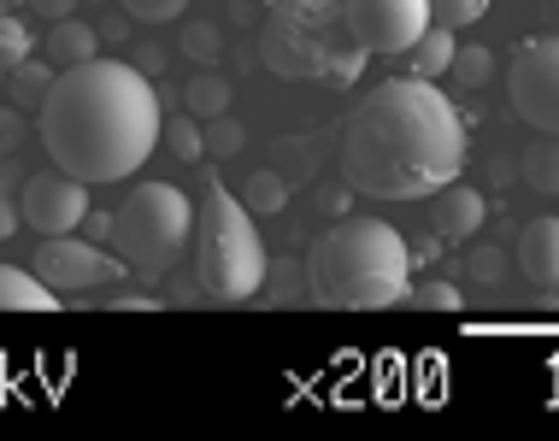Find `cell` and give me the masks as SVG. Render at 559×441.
<instances>
[{
  "instance_id": "cell-1",
  "label": "cell",
  "mask_w": 559,
  "mask_h": 441,
  "mask_svg": "<svg viewBox=\"0 0 559 441\" xmlns=\"http://www.w3.org/2000/svg\"><path fill=\"white\" fill-rule=\"evenodd\" d=\"M165 106L147 71H135L130 59H83L66 65L48 83V95L36 106V135L48 147L59 171L95 182H124L135 177L159 147Z\"/></svg>"
},
{
  "instance_id": "cell-2",
  "label": "cell",
  "mask_w": 559,
  "mask_h": 441,
  "mask_svg": "<svg viewBox=\"0 0 559 441\" xmlns=\"http://www.w3.org/2000/svg\"><path fill=\"white\" fill-rule=\"evenodd\" d=\"M465 171V118L430 78H395L347 112L342 177L377 201H430Z\"/></svg>"
},
{
  "instance_id": "cell-3",
  "label": "cell",
  "mask_w": 559,
  "mask_h": 441,
  "mask_svg": "<svg viewBox=\"0 0 559 441\" xmlns=\"http://www.w3.org/2000/svg\"><path fill=\"white\" fill-rule=\"evenodd\" d=\"M307 288L342 312L395 307L413 288V248L383 218H336L307 253Z\"/></svg>"
},
{
  "instance_id": "cell-4",
  "label": "cell",
  "mask_w": 559,
  "mask_h": 441,
  "mask_svg": "<svg viewBox=\"0 0 559 441\" xmlns=\"http://www.w3.org/2000/svg\"><path fill=\"white\" fill-rule=\"evenodd\" d=\"M366 59L371 53L347 24V0H277L260 24V65L283 83L354 88Z\"/></svg>"
},
{
  "instance_id": "cell-5",
  "label": "cell",
  "mask_w": 559,
  "mask_h": 441,
  "mask_svg": "<svg viewBox=\"0 0 559 441\" xmlns=\"http://www.w3.org/2000/svg\"><path fill=\"white\" fill-rule=\"evenodd\" d=\"M265 271L271 253L253 212L241 206L236 189L206 177L201 212H194V288L218 307H241V300L265 295Z\"/></svg>"
},
{
  "instance_id": "cell-6",
  "label": "cell",
  "mask_w": 559,
  "mask_h": 441,
  "mask_svg": "<svg viewBox=\"0 0 559 441\" xmlns=\"http://www.w3.org/2000/svg\"><path fill=\"white\" fill-rule=\"evenodd\" d=\"M194 236V201L177 182H142L130 189V201L112 212V253L135 277H165L189 253Z\"/></svg>"
},
{
  "instance_id": "cell-7",
  "label": "cell",
  "mask_w": 559,
  "mask_h": 441,
  "mask_svg": "<svg viewBox=\"0 0 559 441\" xmlns=\"http://www.w3.org/2000/svg\"><path fill=\"white\" fill-rule=\"evenodd\" d=\"M507 100L536 135H559V36L519 41L507 65Z\"/></svg>"
},
{
  "instance_id": "cell-8",
  "label": "cell",
  "mask_w": 559,
  "mask_h": 441,
  "mask_svg": "<svg viewBox=\"0 0 559 441\" xmlns=\"http://www.w3.org/2000/svg\"><path fill=\"white\" fill-rule=\"evenodd\" d=\"M29 271H36L53 295H88V288H100V283H118L130 265L118 260V253H107L100 241H83V236L66 230V236H41Z\"/></svg>"
},
{
  "instance_id": "cell-9",
  "label": "cell",
  "mask_w": 559,
  "mask_h": 441,
  "mask_svg": "<svg viewBox=\"0 0 559 441\" xmlns=\"http://www.w3.org/2000/svg\"><path fill=\"white\" fill-rule=\"evenodd\" d=\"M347 24L366 53H406L430 29V0H347Z\"/></svg>"
},
{
  "instance_id": "cell-10",
  "label": "cell",
  "mask_w": 559,
  "mask_h": 441,
  "mask_svg": "<svg viewBox=\"0 0 559 441\" xmlns=\"http://www.w3.org/2000/svg\"><path fill=\"white\" fill-rule=\"evenodd\" d=\"M19 212H24V224L29 230H41V236H66V230H78V224L88 218V182L83 177H71V171H36L24 182V194H19Z\"/></svg>"
},
{
  "instance_id": "cell-11",
  "label": "cell",
  "mask_w": 559,
  "mask_h": 441,
  "mask_svg": "<svg viewBox=\"0 0 559 441\" xmlns=\"http://www.w3.org/2000/svg\"><path fill=\"white\" fill-rule=\"evenodd\" d=\"M483 218H489L483 194L465 189L460 177L436 189V206H430V230H436V241H472V236L483 230Z\"/></svg>"
},
{
  "instance_id": "cell-12",
  "label": "cell",
  "mask_w": 559,
  "mask_h": 441,
  "mask_svg": "<svg viewBox=\"0 0 559 441\" xmlns=\"http://www.w3.org/2000/svg\"><path fill=\"white\" fill-rule=\"evenodd\" d=\"M512 265L524 271L531 288H559V218H531L524 224Z\"/></svg>"
},
{
  "instance_id": "cell-13",
  "label": "cell",
  "mask_w": 559,
  "mask_h": 441,
  "mask_svg": "<svg viewBox=\"0 0 559 441\" xmlns=\"http://www.w3.org/2000/svg\"><path fill=\"white\" fill-rule=\"evenodd\" d=\"M41 48H48V65H59V71L83 65V59L100 53V24H83L78 12H71V19H53V29H48Z\"/></svg>"
},
{
  "instance_id": "cell-14",
  "label": "cell",
  "mask_w": 559,
  "mask_h": 441,
  "mask_svg": "<svg viewBox=\"0 0 559 441\" xmlns=\"http://www.w3.org/2000/svg\"><path fill=\"white\" fill-rule=\"evenodd\" d=\"M0 307L7 312H59V295L29 265H0Z\"/></svg>"
},
{
  "instance_id": "cell-15",
  "label": "cell",
  "mask_w": 559,
  "mask_h": 441,
  "mask_svg": "<svg viewBox=\"0 0 559 441\" xmlns=\"http://www.w3.org/2000/svg\"><path fill=\"white\" fill-rule=\"evenodd\" d=\"M230 100H236V95H230V78H218L213 65H201V71L183 83V112H194L201 124H206V118H218V112H230Z\"/></svg>"
},
{
  "instance_id": "cell-16",
  "label": "cell",
  "mask_w": 559,
  "mask_h": 441,
  "mask_svg": "<svg viewBox=\"0 0 559 441\" xmlns=\"http://www.w3.org/2000/svg\"><path fill=\"white\" fill-rule=\"evenodd\" d=\"M241 206L253 212V218H277V212H289V177L271 165V171H253L241 182Z\"/></svg>"
},
{
  "instance_id": "cell-17",
  "label": "cell",
  "mask_w": 559,
  "mask_h": 441,
  "mask_svg": "<svg viewBox=\"0 0 559 441\" xmlns=\"http://www.w3.org/2000/svg\"><path fill=\"white\" fill-rule=\"evenodd\" d=\"M406 53H413V78H448V65H453V53H460V41H453L448 24H436V29H425V36H418Z\"/></svg>"
},
{
  "instance_id": "cell-18",
  "label": "cell",
  "mask_w": 559,
  "mask_h": 441,
  "mask_svg": "<svg viewBox=\"0 0 559 441\" xmlns=\"http://www.w3.org/2000/svg\"><path fill=\"white\" fill-rule=\"evenodd\" d=\"M524 189L536 194H559V135H536V147L524 154Z\"/></svg>"
},
{
  "instance_id": "cell-19",
  "label": "cell",
  "mask_w": 559,
  "mask_h": 441,
  "mask_svg": "<svg viewBox=\"0 0 559 441\" xmlns=\"http://www.w3.org/2000/svg\"><path fill=\"white\" fill-rule=\"evenodd\" d=\"M177 48H183V59H194V65H218L224 59V29L213 19H194V24H183Z\"/></svg>"
},
{
  "instance_id": "cell-20",
  "label": "cell",
  "mask_w": 559,
  "mask_h": 441,
  "mask_svg": "<svg viewBox=\"0 0 559 441\" xmlns=\"http://www.w3.org/2000/svg\"><path fill=\"white\" fill-rule=\"evenodd\" d=\"M7 78H12V100L19 106H41V95H48V83H53V65H41V59L29 53L7 71Z\"/></svg>"
},
{
  "instance_id": "cell-21",
  "label": "cell",
  "mask_w": 559,
  "mask_h": 441,
  "mask_svg": "<svg viewBox=\"0 0 559 441\" xmlns=\"http://www.w3.org/2000/svg\"><path fill=\"white\" fill-rule=\"evenodd\" d=\"M159 142L171 147L177 159H201V154H206V135H201V118H194V112L165 118V124H159Z\"/></svg>"
},
{
  "instance_id": "cell-22",
  "label": "cell",
  "mask_w": 559,
  "mask_h": 441,
  "mask_svg": "<svg viewBox=\"0 0 559 441\" xmlns=\"http://www.w3.org/2000/svg\"><path fill=\"white\" fill-rule=\"evenodd\" d=\"M448 78L460 88H489L495 83V53L489 48H460V53H453V65H448Z\"/></svg>"
},
{
  "instance_id": "cell-23",
  "label": "cell",
  "mask_w": 559,
  "mask_h": 441,
  "mask_svg": "<svg viewBox=\"0 0 559 441\" xmlns=\"http://www.w3.org/2000/svg\"><path fill=\"white\" fill-rule=\"evenodd\" d=\"M201 135H206V154H213V159H236L241 147H248V130H241L230 112L206 118V124H201Z\"/></svg>"
},
{
  "instance_id": "cell-24",
  "label": "cell",
  "mask_w": 559,
  "mask_h": 441,
  "mask_svg": "<svg viewBox=\"0 0 559 441\" xmlns=\"http://www.w3.org/2000/svg\"><path fill=\"white\" fill-rule=\"evenodd\" d=\"M29 29H24V19H12V12H0V71H12L19 59H29Z\"/></svg>"
},
{
  "instance_id": "cell-25",
  "label": "cell",
  "mask_w": 559,
  "mask_h": 441,
  "mask_svg": "<svg viewBox=\"0 0 559 441\" xmlns=\"http://www.w3.org/2000/svg\"><path fill=\"white\" fill-rule=\"evenodd\" d=\"M118 7H124L135 24H147V29H154V24H177V19H183V12H189V0H118Z\"/></svg>"
},
{
  "instance_id": "cell-26",
  "label": "cell",
  "mask_w": 559,
  "mask_h": 441,
  "mask_svg": "<svg viewBox=\"0 0 559 441\" xmlns=\"http://www.w3.org/2000/svg\"><path fill=\"white\" fill-rule=\"evenodd\" d=\"M465 277H472L477 288H501L507 283V253L501 248H477L472 260H465Z\"/></svg>"
},
{
  "instance_id": "cell-27",
  "label": "cell",
  "mask_w": 559,
  "mask_h": 441,
  "mask_svg": "<svg viewBox=\"0 0 559 441\" xmlns=\"http://www.w3.org/2000/svg\"><path fill=\"white\" fill-rule=\"evenodd\" d=\"M406 295H413V307H425V312H460L465 307V295L453 283H418V288H406Z\"/></svg>"
},
{
  "instance_id": "cell-28",
  "label": "cell",
  "mask_w": 559,
  "mask_h": 441,
  "mask_svg": "<svg viewBox=\"0 0 559 441\" xmlns=\"http://www.w3.org/2000/svg\"><path fill=\"white\" fill-rule=\"evenodd\" d=\"M483 12H489V0H430V19H436V24H448V29L477 24Z\"/></svg>"
},
{
  "instance_id": "cell-29",
  "label": "cell",
  "mask_w": 559,
  "mask_h": 441,
  "mask_svg": "<svg viewBox=\"0 0 559 441\" xmlns=\"http://www.w3.org/2000/svg\"><path fill=\"white\" fill-rule=\"evenodd\" d=\"M24 135H29L24 112H19V106H0V154H19V147H24Z\"/></svg>"
},
{
  "instance_id": "cell-30",
  "label": "cell",
  "mask_w": 559,
  "mask_h": 441,
  "mask_svg": "<svg viewBox=\"0 0 559 441\" xmlns=\"http://www.w3.org/2000/svg\"><path fill=\"white\" fill-rule=\"evenodd\" d=\"M130 65H135V71H147V78H159V71L171 65V53H165L159 41H142V48L130 53Z\"/></svg>"
},
{
  "instance_id": "cell-31",
  "label": "cell",
  "mask_w": 559,
  "mask_h": 441,
  "mask_svg": "<svg viewBox=\"0 0 559 441\" xmlns=\"http://www.w3.org/2000/svg\"><path fill=\"white\" fill-rule=\"evenodd\" d=\"M107 312H159V300L154 295H112Z\"/></svg>"
},
{
  "instance_id": "cell-32",
  "label": "cell",
  "mask_w": 559,
  "mask_h": 441,
  "mask_svg": "<svg viewBox=\"0 0 559 441\" xmlns=\"http://www.w3.org/2000/svg\"><path fill=\"white\" fill-rule=\"evenodd\" d=\"M347 194H354V189H324L319 212H324V218H347Z\"/></svg>"
},
{
  "instance_id": "cell-33",
  "label": "cell",
  "mask_w": 559,
  "mask_h": 441,
  "mask_svg": "<svg viewBox=\"0 0 559 441\" xmlns=\"http://www.w3.org/2000/svg\"><path fill=\"white\" fill-rule=\"evenodd\" d=\"M24 224V212H19V201H7V189H0V241H7L12 230Z\"/></svg>"
},
{
  "instance_id": "cell-34",
  "label": "cell",
  "mask_w": 559,
  "mask_h": 441,
  "mask_svg": "<svg viewBox=\"0 0 559 441\" xmlns=\"http://www.w3.org/2000/svg\"><path fill=\"white\" fill-rule=\"evenodd\" d=\"M29 7H36L41 19L53 24V19H71V12H78V0H29Z\"/></svg>"
},
{
  "instance_id": "cell-35",
  "label": "cell",
  "mask_w": 559,
  "mask_h": 441,
  "mask_svg": "<svg viewBox=\"0 0 559 441\" xmlns=\"http://www.w3.org/2000/svg\"><path fill=\"white\" fill-rule=\"evenodd\" d=\"M130 12H118V19H100V36H107V41H130Z\"/></svg>"
},
{
  "instance_id": "cell-36",
  "label": "cell",
  "mask_w": 559,
  "mask_h": 441,
  "mask_svg": "<svg viewBox=\"0 0 559 441\" xmlns=\"http://www.w3.org/2000/svg\"><path fill=\"white\" fill-rule=\"evenodd\" d=\"M0 12H12V0H0Z\"/></svg>"
},
{
  "instance_id": "cell-37",
  "label": "cell",
  "mask_w": 559,
  "mask_h": 441,
  "mask_svg": "<svg viewBox=\"0 0 559 441\" xmlns=\"http://www.w3.org/2000/svg\"><path fill=\"white\" fill-rule=\"evenodd\" d=\"M554 7H559V0H554Z\"/></svg>"
}]
</instances>
